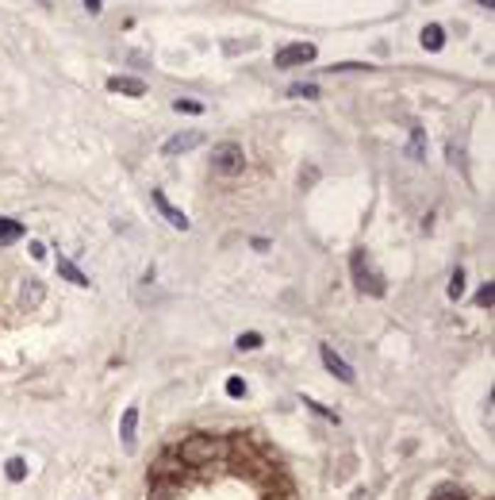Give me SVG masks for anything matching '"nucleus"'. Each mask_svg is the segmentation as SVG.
<instances>
[{
  "instance_id": "f257e3e1",
  "label": "nucleus",
  "mask_w": 495,
  "mask_h": 500,
  "mask_svg": "<svg viewBox=\"0 0 495 500\" xmlns=\"http://www.w3.org/2000/svg\"><path fill=\"white\" fill-rule=\"evenodd\" d=\"M227 442L219 435H188L185 442H180L177 458L185 462V466H212L215 458H223Z\"/></svg>"
},
{
  "instance_id": "f03ea898",
  "label": "nucleus",
  "mask_w": 495,
  "mask_h": 500,
  "mask_svg": "<svg viewBox=\"0 0 495 500\" xmlns=\"http://www.w3.org/2000/svg\"><path fill=\"white\" fill-rule=\"evenodd\" d=\"M349 270H354V281L361 292H369V297H384L388 285H384V273H376L369 266V254L365 250H354V258H349Z\"/></svg>"
},
{
  "instance_id": "7ed1b4c3",
  "label": "nucleus",
  "mask_w": 495,
  "mask_h": 500,
  "mask_svg": "<svg viewBox=\"0 0 495 500\" xmlns=\"http://www.w3.org/2000/svg\"><path fill=\"white\" fill-rule=\"evenodd\" d=\"M242 166H246V154H242V147H238V143L227 139V143L212 147V169L219 177H238V174H242Z\"/></svg>"
},
{
  "instance_id": "20e7f679",
  "label": "nucleus",
  "mask_w": 495,
  "mask_h": 500,
  "mask_svg": "<svg viewBox=\"0 0 495 500\" xmlns=\"http://www.w3.org/2000/svg\"><path fill=\"white\" fill-rule=\"evenodd\" d=\"M315 43H288V46H281L277 50V62L281 70H292V65H308V62H315Z\"/></svg>"
},
{
  "instance_id": "39448f33",
  "label": "nucleus",
  "mask_w": 495,
  "mask_h": 500,
  "mask_svg": "<svg viewBox=\"0 0 495 500\" xmlns=\"http://www.w3.org/2000/svg\"><path fill=\"white\" fill-rule=\"evenodd\" d=\"M319 358H322V366H327V370L334 373L342 385H354V377H357V373H354V366H349L346 358H342L330 343H322V346H319Z\"/></svg>"
},
{
  "instance_id": "423d86ee",
  "label": "nucleus",
  "mask_w": 495,
  "mask_h": 500,
  "mask_svg": "<svg viewBox=\"0 0 495 500\" xmlns=\"http://www.w3.org/2000/svg\"><path fill=\"white\" fill-rule=\"evenodd\" d=\"M200 143H204V135H200V131H180V135L165 139L161 154H165V158H177V154H188V150H196Z\"/></svg>"
},
{
  "instance_id": "0eeeda50",
  "label": "nucleus",
  "mask_w": 495,
  "mask_h": 500,
  "mask_svg": "<svg viewBox=\"0 0 495 500\" xmlns=\"http://www.w3.org/2000/svg\"><path fill=\"white\" fill-rule=\"evenodd\" d=\"M138 404H127L123 408V420H119V439H123V450H135V442H138Z\"/></svg>"
},
{
  "instance_id": "6e6552de",
  "label": "nucleus",
  "mask_w": 495,
  "mask_h": 500,
  "mask_svg": "<svg viewBox=\"0 0 495 500\" xmlns=\"http://www.w3.org/2000/svg\"><path fill=\"white\" fill-rule=\"evenodd\" d=\"M154 208H158L161 216H165V223H169V228H177V231H188V228H192V223H188V216L180 212V208H173V204L165 201V193H158V188H154Z\"/></svg>"
},
{
  "instance_id": "1a4fd4ad",
  "label": "nucleus",
  "mask_w": 495,
  "mask_h": 500,
  "mask_svg": "<svg viewBox=\"0 0 495 500\" xmlns=\"http://www.w3.org/2000/svg\"><path fill=\"white\" fill-rule=\"evenodd\" d=\"M108 92H123V97H146V85L138 78H108Z\"/></svg>"
},
{
  "instance_id": "9d476101",
  "label": "nucleus",
  "mask_w": 495,
  "mask_h": 500,
  "mask_svg": "<svg viewBox=\"0 0 495 500\" xmlns=\"http://www.w3.org/2000/svg\"><path fill=\"white\" fill-rule=\"evenodd\" d=\"M58 273H62L65 281H70V285H77V289H89V285H92V281H89V273H81L70 258H58Z\"/></svg>"
},
{
  "instance_id": "9b49d317",
  "label": "nucleus",
  "mask_w": 495,
  "mask_h": 500,
  "mask_svg": "<svg viewBox=\"0 0 495 500\" xmlns=\"http://www.w3.org/2000/svg\"><path fill=\"white\" fill-rule=\"evenodd\" d=\"M423 46H426L430 54L442 50V46H445V27H442V23H426V27H423Z\"/></svg>"
},
{
  "instance_id": "f8f14e48",
  "label": "nucleus",
  "mask_w": 495,
  "mask_h": 500,
  "mask_svg": "<svg viewBox=\"0 0 495 500\" xmlns=\"http://www.w3.org/2000/svg\"><path fill=\"white\" fill-rule=\"evenodd\" d=\"M20 239H23V223L20 220H4V216H0V247L20 243Z\"/></svg>"
},
{
  "instance_id": "ddd939ff",
  "label": "nucleus",
  "mask_w": 495,
  "mask_h": 500,
  "mask_svg": "<svg viewBox=\"0 0 495 500\" xmlns=\"http://www.w3.org/2000/svg\"><path fill=\"white\" fill-rule=\"evenodd\" d=\"M43 297H46V289H43V281H27L23 292H20V300H23V308H39L43 304Z\"/></svg>"
},
{
  "instance_id": "4468645a",
  "label": "nucleus",
  "mask_w": 495,
  "mask_h": 500,
  "mask_svg": "<svg viewBox=\"0 0 495 500\" xmlns=\"http://www.w3.org/2000/svg\"><path fill=\"white\" fill-rule=\"evenodd\" d=\"M407 154H411L415 162H423V158H426V135H423V127H411V143H407Z\"/></svg>"
},
{
  "instance_id": "2eb2a0df",
  "label": "nucleus",
  "mask_w": 495,
  "mask_h": 500,
  "mask_svg": "<svg viewBox=\"0 0 495 500\" xmlns=\"http://www.w3.org/2000/svg\"><path fill=\"white\" fill-rule=\"evenodd\" d=\"M150 500H180V489L173 481H158V485L150 489Z\"/></svg>"
},
{
  "instance_id": "dca6fc26",
  "label": "nucleus",
  "mask_w": 495,
  "mask_h": 500,
  "mask_svg": "<svg viewBox=\"0 0 495 500\" xmlns=\"http://www.w3.org/2000/svg\"><path fill=\"white\" fill-rule=\"evenodd\" d=\"M4 474H8V481H23L27 477V462L23 458H8L4 462Z\"/></svg>"
},
{
  "instance_id": "f3484780",
  "label": "nucleus",
  "mask_w": 495,
  "mask_h": 500,
  "mask_svg": "<svg viewBox=\"0 0 495 500\" xmlns=\"http://www.w3.org/2000/svg\"><path fill=\"white\" fill-rule=\"evenodd\" d=\"M288 97H303V100H315V97H319V85H315V81H300V85H292V89H288Z\"/></svg>"
},
{
  "instance_id": "a211bd4d",
  "label": "nucleus",
  "mask_w": 495,
  "mask_h": 500,
  "mask_svg": "<svg viewBox=\"0 0 495 500\" xmlns=\"http://www.w3.org/2000/svg\"><path fill=\"white\" fill-rule=\"evenodd\" d=\"M234 346H238V351H258V346H261V335H258V331H246V335L234 339Z\"/></svg>"
},
{
  "instance_id": "6ab92c4d",
  "label": "nucleus",
  "mask_w": 495,
  "mask_h": 500,
  "mask_svg": "<svg viewBox=\"0 0 495 500\" xmlns=\"http://www.w3.org/2000/svg\"><path fill=\"white\" fill-rule=\"evenodd\" d=\"M303 404H308L315 416H322V420H330V423H338V412H330L327 404H319V400H311V396H303Z\"/></svg>"
},
{
  "instance_id": "aec40b11",
  "label": "nucleus",
  "mask_w": 495,
  "mask_h": 500,
  "mask_svg": "<svg viewBox=\"0 0 495 500\" xmlns=\"http://www.w3.org/2000/svg\"><path fill=\"white\" fill-rule=\"evenodd\" d=\"M445 292H450V300H461V297H464V273H461V270H453L450 289H445Z\"/></svg>"
},
{
  "instance_id": "412c9836",
  "label": "nucleus",
  "mask_w": 495,
  "mask_h": 500,
  "mask_svg": "<svg viewBox=\"0 0 495 500\" xmlns=\"http://www.w3.org/2000/svg\"><path fill=\"white\" fill-rule=\"evenodd\" d=\"M430 500H469V496H464V489H457V485H442Z\"/></svg>"
},
{
  "instance_id": "4be33fe9",
  "label": "nucleus",
  "mask_w": 495,
  "mask_h": 500,
  "mask_svg": "<svg viewBox=\"0 0 495 500\" xmlns=\"http://www.w3.org/2000/svg\"><path fill=\"white\" fill-rule=\"evenodd\" d=\"M495 304V285L488 281V285H480V292H476V308H491Z\"/></svg>"
},
{
  "instance_id": "5701e85b",
  "label": "nucleus",
  "mask_w": 495,
  "mask_h": 500,
  "mask_svg": "<svg viewBox=\"0 0 495 500\" xmlns=\"http://www.w3.org/2000/svg\"><path fill=\"white\" fill-rule=\"evenodd\" d=\"M173 108L185 112V116H200V112H204V105H200V100H173Z\"/></svg>"
},
{
  "instance_id": "b1692460",
  "label": "nucleus",
  "mask_w": 495,
  "mask_h": 500,
  "mask_svg": "<svg viewBox=\"0 0 495 500\" xmlns=\"http://www.w3.org/2000/svg\"><path fill=\"white\" fill-rule=\"evenodd\" d=\"M227 396H246V381H242V377H227Z\"/></svg>"
},
{
  "instance_id": "393cba45",
  "label": "nucleus",
  "mask_w": 495,
  "mask_h": 500,
  "mask_svg": "<svg viewBox=\"0 0 495 500\" xmlns=\"http://www.w3.org/2000/svg\"><path fill=\"white\" fill-rule=\"evenodd\" d=\"M349 70H373V65H361V62H338V65H330V73H349Z\"/></svg>"
},
{
  "instance_id": "a878e982",
  "label": "nucleus",
  "mask_w": 495,
  "mask_h": 500,
  "mask_svg": "<svg viewBox=\"0 0 495 500\" xmlns=\"http://www.w3.org/2000/svg\"><path fill=\"white\" fill-rule=\"evenodd\" d=\"M81 4H85V8H89V12H92V16H100V8H104V4H100V0H81Z\"/></svg>"
},
{
  "instance_id": "bb28decb",
  "label": "nucleus",
  "mask_w": 495,
  "mask_h": 500,
  "mask_svg": "<svg viewBox=\"0 0 495 500\" xmlns=\"http://www.w3.org/2000/svg\"><path fill=\"white\" fill-rule=\"evenodd\" d=\"M31 258H46V247H43V243H31Z\"/></svg>"
},
{
  "instance_id": "cd10ccee",
  "label": "nucleus",
  "mask_w": 495,
  "mask_h": 500,
  "mask_svg": "<svg viewBox=\"0 0 495 500\" xmlns=\"http://www.w3.org/2000/svg\"><path fill=\"white\" fill-rule=\"evenodd\" d=\"M476 4H480V8H491V4H495V0H476Z\"/></svg>"
}]
</instances>
